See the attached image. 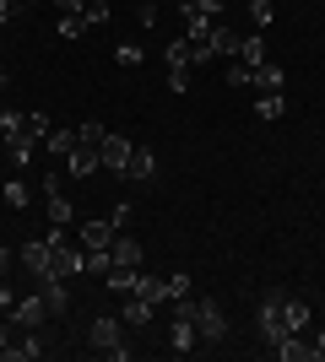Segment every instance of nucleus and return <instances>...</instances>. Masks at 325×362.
I'll use <instances>...</instances> for the list:
<instances>
[{
	"label": "nucleus",
	"instance_id": "f257e3e1",
	"mask_svg": "<svg viewBox=\"0 0 325 362\" xmlns=\"http://www.w3.org/2000/svg\"><path fill=\"white\" fill-rule=\"evenodd\" d=\"M87 346H93L98 357H108V362H125V357H130V346L120 341V319H114V314H98L93 325H87Z\"/></svg>",
	"mask_w": 325,
	"mask_h": 362
},
{
	"label": "nucleus",
	"instance_id": "f03ea898",
	"mask_svg": "<svg viewBox=\"0 0 325 362\" xmlns=\"http://www.w3.org/2000/svg\"><path fill=\"white\" fill-rule=\"evenodd\" d=\"M195 330H201V346H222L228 341V314H222V303H195Z\"/></svg>",
	"mask_w": 325,
	"mask_h": 362
},
{
	"label": "nucleus",
	"instance_id": "7ed1b4c3",
	"mask_svg": "<svg viewBox=\"0 0 325 362\" xmlns=\"http://www.w3.org/2000/svg\"><path fill=\"white\" fill-rule=\"evenodd\" d=\"M255 325H261V335H266V346H277V341H287V325H282V292H271V298L255 308Z\"/></svg>",
	"mask_w": 325,
	"mask_h": 362
},
{
	"label": "nucleus",
	"instance_id": "20e7f679",
	"mask_svg": "<svg viewBox=\"0 0 325 362\" xmlns=\"http://www.w3.org/2000/svg\"><path fill=\"white\" fill-rule=\"evenodd\" d=\"M44 200H49V222H55V227H71V222H76L71 200H65V179H60V173H44Z\"/></svg>",
	"mask_w": 325,
	"mask_h": 362
},
{
	"label": "nucleus",
	"instance_id": "39448f33",
	"mask_svg": "<svg viewBox=\"0 0 325 362\" xmlns=\"http://www.w3.org/2000/svg\"><path fill=\"white\" fill-rule=\"evenodd\" d=\"M11 319L22 325V330H38V325L49 319V303H44V292L33 287L28 298H16V303H11Z\"/></svg>",
	"mask_w": 325,
	"mask_h": 362
},
{
	"label": "nucleus",
	"instance_id": "423d86ee",
	"mask_svg": "<svg viewBox=\"0 0 325 362\" xmlns=\"http://www.w3.org/2000/svg\"><path fill=\"white\" fill-rule=\"evenodd\" d=\"M33 287L44 292V303H49V319H60V314H71V281H60V276H38Z\"/></svg>",
	"mask_w": 325,
	"mask_h": 362
},
{
	"label": "nucleus",
	"instance_id": "0eeeda50",
	"mask_svg": "<svg viewBox=\"0 0 325 362\" xmlns=\"http://www.w3.org/2000/svg\"><path fill=\"white\" fill-rule=\"evenodd\" d=\"M16 259L28 265V276L38 281V276H49V259H55V249H49V238H28L22 249H16Z\"/></svg>",
	"mask_w": 325,
	"mask_h": 362
},
{
	"label": "nucleus",
	"instance_id": "6e6552de",
	"mask_svg": "<svg viewBox=\"0 0 325 362\" xmlns=\"http://www.w3.org/2000/svg\"><path fill=\"white\" fill-rule=\"evenodd\" d=\"M98 168H103L98 146H93V141H81V136H76V146H71V157H65V173H76V179H87V173H98Z\"/></svg>",
	"mask_w": 325,
	"mask_h": 362
},
{
	"label": "nucleus",
	"instance_id": "1a4fd4ad",
	"mask_svg": "<svg viewBox=\"0 0 325 362\" xmlns=\"http://www.w3.org/2000/svg\"><path fill=\"white\" fill-rule=\"evenodd\" d=\"M98 157H103V168H108V173H125V163H130V141H125L120 130H108V136H103V146H98Z\"/></svg>",
	"mask_w": 325,
	"mask_h": 362
},
{
	"label": "nucleus",
	"instance_id": "9d476101",
	"mask_svg": "<svg viewBox=\"0 0 325 362\" xmlns=\"http://www.w3.org/2000/svg\"><path fill=\"white\" fill-rule=\"evenodd\" d=\"M195 346H201V330H195V319H173V330H169V351H173V357H190Z\"/></svg>",
	"mask_w": 325,
	"mask_h": 362
},
{
	"label": "nucleus",
	"instance_id": "9b49d317",
	"mask_svg": "<svg viewBox=\"0 0 325 362\" xmlns=\"http://www.w3.org/2000/svg\"><path fill=\"white\" fill-rule=\"evenodd\" d=\"M114 233H120V227H114V216L81 222V249H87V255H93V249H108V243H114Z\"/></svg>",
	"mask_w": 325,
	"mask_h": 362
},
{
	"label": "nucleus",
	"instance_id": "f8f14e48",
	"mask_svg": "<svg viewBox=\"0 0 325 362\" xmlns=\"http://www.w3.org/2000/svg\"><path fill=\"white\" fill-rule=\"evenodd\" d=\"M120 325H130V330H147V325H152V303L136 298V292H125V303H120Z\"/></svg>",
	"mask_w": 325,
	"mask_h": 362
},
{
	"label": "nucleus",
	"instance_id": "ddd939ff",
	"mask_svg": "<svg viewBox=\"0 0 325 362\" xmlns=\"http://www.w3.org/2000/svg\"><path fill=\"white\" fill-rule=\"evenodd\" d=\"M152 173H157V157H152V146H130L125 179H136V184H152Z\"/></svg>",
	"mask_w": 325,
	"mask_h": 362
},
{
	"label": "nucleus",
	"instance_id": "4468645a",
	"mask_svg": "<svg viewBox=\"0 0 325 362\" xmlns=\"http://www.w3.org/2000/svg\"><path fill=\"white\" fill-rule=\"evenodd\" d=\"M38 357H44V341H38V330H28L16 346L0 351V362H38Z\"/></svg>",
	"mask_w": 325,
	"mask_h": 362
},
{
	"label": "nucleus",
	"instance_id": "2eb2a0df",
	"mask_svg": "<svg viewBox=\"0 0 325 362\" xmlns=\"http://www.w3.org/2000/svg\"><path fill=\"white\" fill-rule=\"evenodd\" d=\"M271 351H277L282 362H309V357H314V341H304V330H293L287 341H277Z\"/></svg>",
	"mask_w": 325,
	"mask_h": 362
},
{
	"label": "nucleus",
	"instance_id": "dca6fc26",
	"mask_svg": "<svg viewBox=\"0 0 325 362\" xmlns=\"http://www.w3.org/2000/svg\"><path fill=\"white\" fill-rule=\"evenodd\" d=\"M136 298H147L152 308H157V303H169V276H147V271H141L136 276Z\"/></svg>",
	"mask_w": 325,
	"mask_h": 362
},
{
	"label": "nucleus",
	"instance_id": "f3484780",
	"mask_svg": "<svg viewBox=\"0 0 325 362\" xmlns=\"http://www.w3.org/2000/svg\"><path fill=\"white\" fill-rule=\"evenodd\" d=\"M108 255H114V265H141V243L130 238V233H114V243H108Z\"/></svg>",
	"mask_w": 325,
	"mask_h": 362
},
{
	"label": "nucleus",
	"instance_id": "a211bd4d",
	"mask_svg": "<svg viewBox=\"0 0 325 362\" xmlns=\"http://www.w3.org/2000/svg\"><path fill=\"white\" fill-rule=\"evenodd\" d=\"M136 276H141V265H108V271H103V281H108V287H114V292L125 298V292H136Z\"/></svg>",
	"mask_w": 325,
	"mask_h": 362
},
{
	"label": "nucleus",
	"instance_id": "6ab92c4d",
	"mask_svg": "<svg viewBox=\"0 0 325 362\" xmlns=\"http://www.w3.org/2000/svg\"><path fill=\"white\" fill-rule=\"evenodd\" d=\"M309 303H298V298H282V325L287 330H309Z\"/></svg>",
	"mask_w": 325,
	"mask_h": 362
},
{
	"label": "nucleus",
	"instance_id": "aec40b11",
	"mask_svg": "<svg viewBox=\"0 0 325 362\" xmlns=\"http://www.w3.org/2000/svg\"><path fill=\"white\" fill-rule=\"evenodd\" d=\"M6 157H11V168H33V136H28V130L6 141Z\"/></svg>",
	"mask_w": 325,
	"mask_h": 362
},
{
	"label": "nucleus",
	"instance_id": "412c9836",
	"mask_svg": "<svg viewBox=\"0 0 325 362\" xmlns=\"http://www.w3.org/2000/svg\"><path fill=\"white\" fill-rule=\"evenodd\" d=\"M249 87H261V92H277L282 87V65H255V71H249Z\"/></svg>",
	"mask_w": 325,
	"mask_h": 362
},
{
	"label": "nucleus",
	"instance_id": "4be33fe9",
	"mask_svg": "<svg viewBox=\"0 0 325 362\" xmlns=\"http://www.w3.org/2000/svg\"><path fill=\"white\" fill-rule=\"evenodd\" d=\"M206 44H212V54H233V60H239V33H233V28H212Z\"/></svg>",
	"mask_w": 325,
	"mask_h": 362
},
{
	"label": "nucleus",
	"instance_id": "5701e85b",
	"mask_svg": "<svg viewBox=\"0 0 325 362\" xmlns=\"http://www.w3.org/2000/svg\"><path fill=\"white\" fill-rule=\"evenodd\" d=\"M44 146H49V157H71V146H76V130H49Z\"/></svg>",
	"mask_w": 325,
	"mask_h": 362
},
{
	"label": "nucleus",
	"instance_id": "b1692460",
	"mask_svg": "<svg viewBox=\"0 0 325 362\" xmlns=\"http://www.w3.org/2000/svg\"><path fill=\"white\" fill-rule=\"evenodd\" d=\"M239 60L255 71V65H266V38H239Z\"/></svg>",
	"mask_w": 325,
	"mask_h": 362
},
{
	"label": "nucleus",
	"instance_id": "393cba45",
	"mask_svg": "<svg viewBox=\"0 0 325 362\" xmlns=\"http://www.w3.org/2000/svg\"><path fill=\"white\" fill-rule=\"evenodd\" d=\"M282 92H261V103H255V114H261V119H282Z\"/></svg>",
	"mask_w": 325,
	"mask_h": 362
},
{
	"label": "nucleus",
	"instance_id": "a878e982",
	"mask_svg": "<svg viewBox=\"0 0 325 362\" xmlns=\"http://www.w3.org/2000/svg\"><path fill=\"white\" fill-rule=\"evenodd\" d=\"M22 130H28V114H16V108H6V114H0V136L11 141V136H22Z\"/></svg>",
	"mask_w": 325,
	"mask_h": 362
},
{
	"label": "nucleus",
	"instance_id": "bb28decb",
	"mask_svg": "<svg viewBox=\"0 0 325 362\" xmlns=\"http://www.w3.org/2000/svg\"><path fill=\"white\" fill-rule=\"evenodd\" d=\"M81 33H93V28H87V16H81V11L60 16V38H81Z\"/></svg>",
	"mask_w": 325,
	"mask_h": 362
},
{
	"label": "nucleus",
	"instance_id": "cd10ccee",
	"mask_svg": "<svg viewBox=\"0 0 325 362\" xmlns=\"http://www.w3.org/2000/svg\"><path fill=\"white\" fill-rule=\"evenodd\" d=\"M28 184H22V179H11V184H6V206H11V211H22V206H28Z\"/></svg>",
	"mask_w": 325,
	"mask_h": 362
},
{
	"label": "nucleus",
	"instance_id": "c85d7f7f",
	"mask_svg": "<svg viewBox=\"0 0 325 362\" xmlns=\"http://www.w3.org/2000/svg\"><path fill=\"white\" fill-rule=\"evenodd\" d=\"M163 60H169V65H190V38H179V44H163Z\"/></svg>",
	"mask_w": 325,
	"mask_h": 362
},
{
	"label": "nucleus",
	"instance_id": "c756f323",
	"mask_svg": "<svg viewBox=\"0 0 325 362\" xmlns=\"http://www.w3.org/2000/svg\"><path fill=\"white\" fill-rule=\"evenodd\" d=\"M81 16H87V28H98L108 16V0H81Z\"/></svg>",
	"mask_w": 325,
	"mask_h": 362
},
{
	"label": "nucleus",
	"instance_id": "7c9ffc66",
	"mask_svg": "<svg viewBox=\"0 0 325 362\" xmlns=\"http://www.w3.org/2000/svg\"><path fill=\"white\" fill-rule=\"evenodd\" d=\"M169 92H190V65H169Z\"/></svg>",
	"mask_w": 325,
	"mask_h": 362
},
{
	"label": "nucleus",
	"instance_id": "2f4dec72",
	"mask_svg": "<svg viewBox=\"0 0 325 362\" xmlns=\"http://www.w3.org/2000/svg\"><path fill=\"white\" fill-rule=\"evenodd\" d=\"M28 136H33V141L49 136V114H44V108H33V114H28Z\"/></svg>",
	"mask_w": 325,
	"mask_h": 362
},
{
	"label": "nucleus",
	"instance_id": "473e14b6",
	"mask_svg": "<svg viewBox=\"0 0 325 362\" xmlns=\"http://www.w3.org/2000/svg\"><path fill=\"white\" fill-rule=\"evenodd\" d=\"M249 16H255V28H271V0H249Z\"/></svg>",
	"mask_w": 325,
	"mask_h": 362
},
{
	"label": "nucleus",
	"instance_id": "72a5a7b5",
	"mask_svg": "<svg viewBox=\"0 0 325 362\" xmlns=\"http://www.w3.org/2000/svg\"><path fill=\"white\" fill-rule=\"evenodd\" d=\"M228 87H249V65H244V60L228 65Z\"/></svg>",
	"mask_w": 325,
	"mask_h": 362
},
{
	"label": "nucleus",
	"instance_id": "f704fd0d",
	"mask_svg": "<svg viewBox=\"0 0 325 362\" xmlns=\"http://www.w3.org/2000/svg\"><path fill=\"white\" fill-rule=\"evenodd\" d=\"M120 65H130V71H136V65H141V44H120Z\"/></svg>",
	"mask_w": 325,
	"mask_h": 362
},
{
	"label": "nucleus",
	"instance_id": "c9c22d12",
	"mask_svg": "<svg viewBox=\"0 0 325 362\" xmlns=\"http://www.w3.org/2000/svg\"><path fill=\"white\" fill-rule=\"evenodd\" d=\"M185 292H190V276H169V303L185 298Z\"/></svg>",
	"mask_w": 325,
	"mask_h": 362
},
{
	"label": "nucleus",
	"instance_id": "e433bc0d",
	"mask_svg": "<svg viewBox=\"0 0 325 362\" xmlns=\"http://www.w3.org/2000/svg\"><path fill=\"white\" fill-rule=\"evenodd\" d=\"M60 6V16H71V11H81V0H55Z\"/></svg>",
	"mask_w": 325,
	"mask_h": 362
},
{
	"label": "nucleus",
	"instance_id": "4c0bfd02",
	"mask_svg": "<svg viewBox=\"0 0 325 362\" xmlns=\"http://www.w3.org/2000/svg\"><path fill=\"white\" fill-rule=\"evenodd\" d=\"M0 6H6V11L16 16V11H22V6H33V0H0Z\"/></svg>",
	"mask_w": 325,
	"mask_h": 362
},
{
	"label": "nucleus",
	"instance_id": "58836bf2",
	"mask_svg": "<svg viewBox=\"0 0 325 362\" xmlns=\"http://www.w3.org/2000/svg\"><path fill=\"white\" fill-rule=\"evenodd\" d=\"M314 357H320V362H325V330H320V335H314Z\"/></svg>",
	"mask_w": 325,
	"mask_h": 362
},
{
	"label": "nucleus",
	"instance_id": "ea45409f",
	"mask_svg": "<svg viewBox=\"0 0 325 362\" xmlns=\"http://www.w3.org/2000/svg\"><path fill=\"white\" fill-rule=\"evenodd\" d=\"M11 259H16L11 249H0V276H6V265H11Z\"/></svg>",
	"mask_w": 325,
	"mask_h": 362
},
{
	"label": "nucleus",
	"instance_id": "a19ab883",
	"mask_svg": "<svg viewBox=\"0 0 325 362\" xmlns=\"http://www.w3.org/2000/svg\"><path fill=\"white\" fill-rule=\"evenodd\" d=\"M141 6H157V0H141Z\"/></svg>",
	"mask_w": 325,
	"mask_h": 362
},
{
	"label": "nucleus",
	"instance_id": "79ce46f5",
	"mask_svg": "<svg viewBox=\"0 0 325 362\" xmlns=\"http://www.w3.org/2000/svg\"><path fill=\"white\" fill-rule=\"evenodd\" d=\"M0 71H6V65H0Z\"/></svg>",
	"mask_w": 325,
	"mask_h": 362
}]
</instances>
